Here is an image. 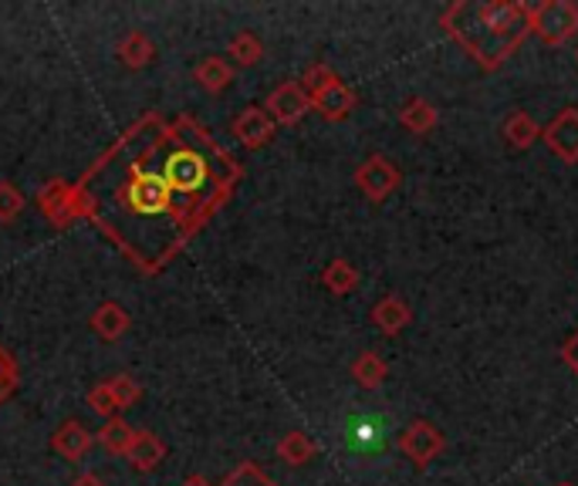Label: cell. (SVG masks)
Masks as SVG:
<instances>
[{
    "instance_id": "6da1fadb",
    "label": "cell",
    "mask_w": 578,
    "mask_h": 486,
    "mask_svg": "<svg viewBox=\"0 0 578 486\" xmlns=\"http://www.w3.org/2000/svg\"><path fill=\"white\" fill-rule=\"evenodd\" d=\"M159 112L132 122L72 186L75 214L106 233L119 254L143 274H159L186 243L214 220L210 210L190 203L162 172Z\"/></svg>"
},
{
    "instance_id": "7a4b0ae2",
    "label": "cell",
    "mask_w": 578,
    "mask_h": 486,
    "mask_svg": "<svg viewBox=\"0 0 578 486\" xmlns=\"http://www.w3.org/2000/svg\"><path fill=\"white\" fill-rule=\"evenodd\" d=\"M439 27L484 72H497L528 41L531 4H521V0H457L439 14Z\"/></svg>"
},
{
    "instance_id": "3957f363",
    "label": "cell",
    "mask_w": 578,
    "mask_h": 486,
    "mask_svg": "<svg viewBox=\"0 0 578 486\" xmlns=\"http://www.w3.org/2000/svg\"><path fill=\"white\" fill-rule=\"evenodd\" d=\"M531 34L549 48H562L578 34V4L575 0H541L531 4Z\"/></svg>"
},
{
    "instance_id": "277c9868",
    "label": "cell",
    "mask_w": 578,
    "mask_h": 486,
    "mask_svg": "<svg viewBox=\"0 0 578 486\" xmlns=\"http://www.w3.org/2000/svg\"><path fill=\"white\" fill-rule=\"evenodd\" d=\"M399 183H402V172L396 169V162H389V159L380 156V153L365 156V159L359 162V169H356V186L362 190V196H365L369 203L389 199V196L399 190Z\"/></svg>"
},
{
    "instance_id": "5b68a950",
    "label": "cell",
    "mask_w": 578,
    "mask_h": 486,
    "mask_svg": "<svg viewBox=\"0 0 578 486\" xmlns=\"http://www.w3.org/2000/svg\"><path fill=\"white\" fill-rule=\"evenodd\" d=\"M399 449H402L406 460L423 470L447 449V436L439 433L430 420H413L410 426L399 433Z\"/></svg>"
},
{
    "instance_id": "8992f818",
    "label": "cell",
    "mask_w": 578,
    "mask_h": 486,
    "mask_svg": "<svg viewBox=\"0 0 578 486\" xmlns=\"http://www.w3.org/2000/svg\"><path fill=\"white\" fill-rule=\"evenodd\" d=\"M541 143L549 146V153L558 162L575 166L578 162V109L568 106L549 125H541Z\"/></svg>"
},
{
    "instance_id": "52a82bcc",
    "label": "cell",
    "mask_w": 578,
    "mask_h": 486,
    "mask_svg": "<svg viewBox=\"0 0 578 486\" xmlns=\"http://www.w3.org/2000/svg\"><path fill=\"white\" fill-rule=\"evenodd\" d=\"M309 109H312V98L301 88V82H281L264 101V112L275 125H298Z\"/></svg>"
},
{
    "instance_id": "ba28073f",
    "label": "cell",
    "mask_w": 578,
    "mask_h": 486,
    "mask_svg": "<svg viewBox=\"0 0 578 486\" xmlns=\"http://www.w3.org/2000/svg\"><path fill=\"white\" fill-rule=\"evenodd\" d=\"M275 129H278V125L270 122V116H267L261 106L244 109L241 116L230 122L233 138H237V143H241L244 149H261V146H267L270 138H275Z\"/></svg>"
},
{
    "instance_id": "9c48e42d",
    "label": "cell",
    "mask_w": 578,
    "mask_h": 486,
    "mask_svg": "<svg viewBox=\"0 0 578 486\" xmlns=\"http://www.w3.org/2000/svg\"><path fill=\"white\" fill-rule=\"evenodd\" d=\"M38 206H41V214L48 217V223H51L55 230H64V227H72V223L79 220L72 186H68L64 180L48 183V186L38 193Z\"/></svg>"
},
{
    "instance_id": "30bf717a",
    "label": "cell",
    "mask_w": 578,
    "mask_h": 486,
    "mask_svg": "<svg viewBox=\"0 0 578 486\" xmlns=\"http://www.w3.org/2000/svg\"><path fill=\"white\" fill-rule=\"evenodd\" d=\"M92 446H95V433H88V426L79 420H64L51 436V449L68 463H82Z\"/></svg>"
},
{
    "instance_id": "8fae6325",
    "label": "cell",
    "mask_w": 578,
    "mask_h": 486,
    "mask_svg": "<svg viewBox=\"0 0 578 486\" xmlns=\"http://www.w3.org/2000/svg\"><path fill=\"white\" fill-rule=\"evenodd\" d=\"M356 106H359V98H356V92L338 78L335 85H328L325 92H318L315 98H312V109L325 119V122H346L352 112H356Z\"/></svg>"
},
{
    "instance_id": "7c38bea8",
    "label": "cell",
    "mask_w": 578,
    "mask_h": 486,
    "mask_svg": "<svg viewBox=\"0 0 578 486\" xmlns=\"http://www.w3.org/2000/svg\"><path fill=\"white\" fill-rule=\"evenodd\" d=\"M125 460L135 473H153L166 460V442L153 429H135V439L129 446Z\"/></svg>"
},
{
    "instance_id": "4fadbf2b",
    "label": "cell",
    "mask_w": 578,
    "mask_h": 486,
    "mask_svg": "<svg viewBox=\"0 0 578 486\" xmlns=\"http://www.w3.org/2000/svg\"><path fill=\"white\" fill-rule=\"evenodd\" d=\"M369 318H372V325H376L386 338H393V335H399L406 325L413 321V311H410V304H406L399 294H386L383 301L372 304Z\"/></svg>"
},
{
    "instance_id": "5bb4252c",
    "label": "cell",
    "mask_w": 578,
    "mask_h": 486,
    "mask_svg": "<svg viewBox=\"0 0 578 486\" xmlns=\"http://www.w3.org/2000/svg\"><path fill=\"white\" fill-rule=\"evenodd\" d=\"M88 325H92V331H95L101 341H119V338L129 331L132 318H129V311H125L119 301H101V304L92 311Z\"/></svg>"
},
{
    "instance_id": "9a60e30c",
    "label": "cell",
    "mask_w": 578,
    "mask_h": 486,
    "mask_svg": "<svg viewBox=\"0 0 578 486\" xmlns=\"http://www.w3.org/2000/svg\"><path fill=\"white\" fill-rule=\"evenodd\" d=\"M116 54L125 68H132V72H140V68H146L153 58H156V45L146 31H129L119 38L116 45Z\"/></svg>"
},
{
    "instance_id": "2e32d148",
    "label": "cell",
    "mask_w": 578,
    "mask_h": 486,
    "mask_svg": "<svg viewBox=\"0 0 578 486\" xmlns=\"http://www.w3.org/2000/svg\"><path fill=\"white\" fill-rule=\"evenodd\" d=\"M193 78L203 92H210V95H220L230 88L233 82V64L220 54H210V58H203L196 68H193Z\"/></svg>"
},
{
    "instance_id": "e0dca14e",
    "label": "cell",
    "mask_w": 578,
    "mask_h": 486,
    "mask_svg": "<svg viewBox=\"0 0 578 486\" xmlns=\"http://www.w3.org/2000/svg\"><path fill=\"white\" fill-rule=\"evenodd\" d=\"M399 125L406 132H413V135H430L439 125V112H436L433 101H426V98H410L399 109Z\"/></svg>"
},
{
    "instance_id": "ac0fdd59",
    "label": "cell",
    "mask_w": 578,
    "mask_h": 486,
    "mask_svg": "<svg viewBox=\"0 0 578 486\" xmlns=\"http://www.w3.org/2000/svg\"><path fill=\"white\" fill-rule=\"evenodd\" d=\"M315 453H318V446H315V439H312L309 433L291 429V433H285V436L278 439V460L288 463V466H304V463H312Z\"/></svg>"
},
{
    "instance_id": "d6986e66",
    "label": "cell",
    "mask_w": 578,
    "mask_h": 486,
    "mask_svg": "<svg viewBox=\"0 0 578 486\" xmlns=\"http://www.w3.org/2000/svg\"><path fill=\"white\" fill-rule=\"evenodd\" d=\"M501 132H504V138H507V146H515V149H531L538 138H541V125L528 116V112H511L504 119V125H501Z\"/></svg>"
},
{
    "instance_id": "ffe728a7",
    "label": "cell",
    "mask_w": 578,
    "mask_h": 486,
    "mask_svg": "<svg viewBox=\"0 0 578 486\" xmlns=\"http://www.w3.org/2000/svg\"><path fill=\"white\" fill-rule=\"evenodd\" d=\"M322 284H325V291H328V294H335V297H346V294H352V291L359 288V270H356V264H352V260H346V257H335V260L322 270Z\"/></svg>"
},
{
    "instance_id": "44dd1931",
    "label": "cell",
    "mask_w": 578,
    "mask_h": 486,
    "mask_svg": "<svg viewBox=\"0 0 578 486\" xmlns=\"http://www.w3.org/2000/svg\"><path fill=\"white\" fill-rule=\"evenodd\" d=\"M132 439H135V429L122 420V415H116V420H109V423H101V429L95 433V442L112 457H125Z\"/></svg>"
},
{
    "instance_id": "7402d4cb",
    "label": "cell",
    "mask_w": 578,
    "mask_h": 486,
    "mask_svg": "<svg viewBox=\"0 0 578 486\" xmlns=\"http://www.w3.org/2000/svg\"><path fill=\"white\" fill-rule=\"evenodd\" d=\"M352 378L359 381V386L365 389V392H376V389H383V381H386V375H389V368H386V362L376 355V352H362L356 362H352Z\"/></svg>"
},
{
    "instance_id": "603a6c76",
    "label": "cell",
    "mask_w": 578,
    "mask_h": 486,
    "mask_svg": "<svg viewBox=\"0 0 578 486\" xmlns=\"http://www.w3.org/2000/svg\"><path fill=\"white\" fill-rule=\"evenodd\" d=\"M227 54L241 68H254L264 58V41L257 38L254 31H237L230 38V45H227Z\"/></svg>"
},
{
    "instance_id": "cb8c5ba5",
    "label": "cell",
    "mask_w": 578,
    "mask_h": 486,
    "mask_svg": "<svg viewBox=\"0 0 578 486\" xmlns=\"http://www.w3.org/2000/svg\"><path fill=\"white\" fill-rule=\"evenodd\" d=\"M220 486H278L275 479H270L257 463H251V460H244V463H237L227 476H224V483Z\"/></svg>"
},
{
    "instance_id": "d4e9b609",
    "label": "cell",
    "mask_w": 578,
    "mask_h": 486,
    "mask_svg": "<svg viewBox=\"0 0 578 486\" xmlns=\"http://www.w3.org/2000/svg\"><path fill=\"white\" fill-rule=\"evenodd\" d=\"M106 386H109V392L116 396V402H119V412L122 409H132L135 402H140L143 399V389H140V381H135L132 375H112L109 381H106Z\"/></svg>"
},
{
    "instance_id": "484cf974",
    "label": "cell",
    "mask_w": 578,
    "mask_h": 486,
    "mask_svg": "<svg viewBox=\"0 0 578 486\" xmlns=\"http://www.w3.org/2000/svg\"><path fill=\"white\" fill-rule=\"evenodd\" d=\"M298 82H301V88H304V92H309V98H315L318 92H325L328 85H335V82H338V75L332 72L328 64L315 61V64L304 68V75H301Z\"/></svg>"
},
{
    "instance_id": "4316f807",
    "label": "cell",
    "mask_w": 578,
    "mask_h": 486,
    "mask_svg": "<svg viewBox=\"0 0 578 486\" xmlns=\"http://www.w3.org/2000/svg\"><path fill=\"white\" fill-rule=\"evenodd\" d=\"M17 381H21V368L14 362V355L0 344V405L17 392Z\"/></svg>"
},
{
    "instance_id": "83f0119b",
    "label": "cell",
    "mask_w": 578,
    "mask_h": 486,
    "mask_svg": "<svg viewBox=\"0 0 578 486\" xmlns=\"http://www.w3.org/2000/svg\"><path fill=\"white\" fill-rule=\"evenodd\" d=\"M88 409L95 412V415H101V420H116L119 415V402H116V396L109 392V386L106 381H98V386H92L88 389Z\"/></svg>"
},
{
    "instance_id": "f1b7e54d",
    "label": "cell",
    "mask_w": 578,
    "mask_h": 486,
    "mask_svg": "<svg viewBox=\"0 0 578 486\" xmlns=\"http://www.w3.org/2000/svg\"><path fill=\"white\" fill-rule=\"evenodd\" d=\"M24 210V196L14 183H0V223H14L17 214Z\"/></svg>"
},
{
    "instance_id": "f546056e",
    "label": "cell",
    "mask_w": 578,
    "mask_h": 486,
    "mask_svg": "<svg viewBox=\"0 0 578 486\" xmlns=\"http://www.w3.org/2000/svg\"><path fill=\"white\" fill-rule=\"evenodd\" d=\"M558 355H562V362L578 375V331H571L565 341H562V349H558Z\"/></svg>"
},
{
    "instance_id": "4dcf8cb0",
    "label": "cell",
    "mask_w": 578,
    "mask_h": 486,
    "mask_svg": "<svg viewBox=\"0 0 578 486\" xmlns=\"http://www.w3.org/2000/svg\"><path fill=\"white\" fill-rule=\"evenodd\" d=\"M72 486H106V483H101V476H98V473H82V476H75V479H72Z\"/></svg>"
},
{
    "instance_id": "1f68e13d",
    "label": "cell",
    "mask_w": 578,
    "mask_h": 486,
    "mask_svg": "<svg viewBox=\"0 0 578 486\" xmlns=\"http://www.w3.org/2000/svg\"><path fill=\"white\" fill-rule=\"evenodd\" d=\"M183 486H214V483H210V479H203V476H186Z\"/></svg>"
},
{
    "instance_id": "d6a6232c",
    "label": "cell",
    "mask_w": 578,
    "mask_h": 486,
    "mask_svg": "<svg viewBox=\"0 0 578 486\" xmlns=\"http://www.w3.org/2000/svg\"><path fill=\"white\" fill-rule=\"evenodd\" d=\"M558 486H575V483H558Z\"/></svg>"
},
{
    "instance_id": "836d02e7",
    "label": "cell",
    "mask_w": 578,
    "mask_h": 486,
    "mask_svg": "<svg viewBox=\"0 0 578 486\" xmlns=\"http://www.w3.org/2000/svg\"><path fill=\"white\" fill-rule=\"evenodd\" d=\"M575 58H578V54H575Z\"/></svg>"
}]
</instances>
